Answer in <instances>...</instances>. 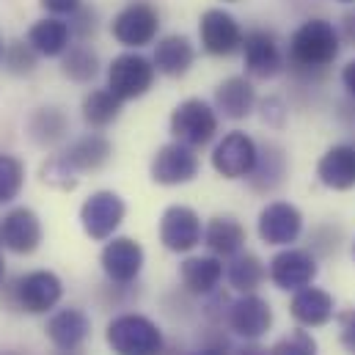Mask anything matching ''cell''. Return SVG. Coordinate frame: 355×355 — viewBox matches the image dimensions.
<instances>
[{
  "label": "cell",
  "mask_w": 355,
  "mask_h": 355,
  "mask_svg": "<svg viewBox=\"0 0 355 355\" xmlns=\"http://www.w3.org/2000/svg\"><path fill=\"white\" fill-rule=\"evenodd\" d=\"M339 50H342L339 28L331 19L311 17L292 33L286 47V64L297 80L317 83L328 75V69L339 58Z\"/></svg>",
  "instance_id": "1"
},
{
  "label": "cell",
  "mask_w": 355,
  "mask_h": 355,
  "mask_svg": "<svg viewBox=\"0 0 355 355\" xmlns=\"http://www.w3.org/2000/svg\"><path fill=\"white\" fill-rule=\"evenodd\" d=\"M105 342L113 355H163V331L144 314H119L107 322Z\"/></svg>",
  "instance_id": "2"
},
{
  "label": "cell",
  "mask_w": 355,
  "mask_h": 355,
  "mask_svg": "<svg viewBox=\"0 0 355 355\" xmlns=\"http://www.w3.org/2000/svg\"><path fill=\"white\" fill-rule=\"evenodd\" d=\"M171 135L184 146H207L218 135V110L204 99H184L171 113Z\"/></svg>",
  "instance_id": "3"
},
{
  "label": "cell",
  "mask_w": 355,
  "mask_h": 355,
  "mask_svg": "<svg viewBox=\"0 0 355 355\" xmlns=\"http://www.w3.org/2000/svg\"><path fill=\"white\" fill-rule=\"evenodd\" d=\"M155 61L144 58L141 53H121L107 67V89L121 102L138 99L155 86Z\"/></svg>",
  "instance_id": "4"
},
{
  "label": "cell",
  "mask_w": 355,
  "mask_h": 355,
  "mask_svg": "<svg viewBox=\"0 0 355 355\" xmlns=\"http://www.w3.org/2000/svg\"><path fill=\"white\" fill-rule=\"evenodd\" d=\"M127 215V204L113 190H96L80 207V226L91 240H110Z\"/></svg>",
  "instance_id": "5"
},
{
  "label": "cell",
  "mask_w": 355,
  "mask_h": 355,
  "mask_svg": "<svg viewBox=\"0 0 355 355\" xmlns=\"http://www.w3.org/2000/svg\"><path fill=\"white\" fill-rule=\"evenodd\" d=\"M157 31H160V14L149 3H130L110 22L113 39L130 50L152 44L157 39Z\"/></svg>",
  "instance_id": "6"
},
{
  "label": "cell",
  "mask_w": 355,
  "mask_h": 355,
  "mask_svg": "<svg viewBox=\"0 0 355 355\" xmlns=\"http://www.w3.org/2000/svg\"><path fill=\"white\" fill-rule=\"evenodd\" d=\"M259 157V146L251 135L234 130L218 141L212 149V168L223 179H245L251 177Z\"/></svg>",
  "instance_id": "7"
},
{
  "label": "cell",
  "mask_w": 355,
  "mask_h": 355,
  "mask_svg": "<svg viewBox=\"0 0 355 355\" xmlns=\"http://www.w3.org/2000/svg\"><path fill=\"white\" fill-rule=\"evenodd\" d=\"M198 36H201V47L209 55H234L237 50H243V28L240 22L223 11V8H207L198 19Z\"/></svg>",
  "instance_id": "8"
},
{
  "label": "cell",
  "mask_w": 355,
  "mask_h": 355,
  "mask_svg": "<svg viewBox=\"0 0 355 355\" xmlns=\"http://www.w3.org/2000/svg\"><path fill=\"white\" fill-rule=\"evenodd\" d=\"M152 182L166 184V187H177V184H187L198 177V157L193 152V146L184 144H166L157 149V155L152 157Z\"/></svg>",
  "instance_id": "9"
},
{
  "label": "cell",
  "mask_w": 355,
  "mask_h": 355,
  "mask_svg": "<svg viewBox=\"0 0 355 355\" xmlns=\"http://www.w3.org/2000/svg\"><path fill=\"white\" fill-rule=\"evenodd\" d=\"M317 272H320L317 257L311 251H303V248H289L286 245L270 262V281L284 292H297V289L314 284Z\"/></svg>",
  "instance_id": "10"
},
{
  "label": "cell",
  "mask_w": 355,
  "mask_h": 355,
  "mask_svg": "<svg viewBox=\"0 0 355 355\" xmlns=\"http://www.w3.org/2000/svg\"><path fill=\"white\" fill-rule=\"evenodd\" d=\"M204 237L201 229V218L196 209L184 207V204H174L163 212L160 218V243L174 251V254H187L193 251Z\"/></svg>",
  "instance_id": "11"
},
{
  "label": "cell",
  "mask_w": 355,
  "mask_h": 355,
  "mask_svg": "<svg viewBox=\"0 0 355 355\" xmlns=\"http://www.w3.org/2000/svg\"><path fill=\"white\" fill-rule=\"evenodd\" d=\"M14 292H17V303H19L22 311L44 314L53 306H58V300L64 295V284L50 270H33V272H28L17 281Z\"/></svg>",
  "instance_id": "12"
},
{
  "label": "cell",
  "mask_w": 355,
  "mask_h": 355,
  "mask_svg": "<svg viewBox=\"0 0 355 355\" xmlns=\"http://www.w3.org/2000/svg\"><path fill=\"white\" fill-rule=\"evenodd\" d=\"M257 229L267 245H292L303 234V215L289 201H270L259 212Z\"/></svg>",
  "instance_id": "13"
},
{
  "label": "cell",
  "mask_w": 355,
  "mask_h": 355,
  "mask_svg": "<svg viewBox=\"0 0 355 355\" xmlns=\"http://www.w3.org/2000/svg\"><path fill=\"white\" fill-rule=\"evenodd\" d=\"M243 58H245V72L259 80H270L284 69L281 44L270 31H248L243 36Z\"/></svg>",
  "instance_id": "14"
},
{
  "label": "cell",
  "mask_w": 355,
  "mask_h": 355,
  "mask_svg": "<svg viewBox=\"0 0 355 355\" xmlns=\"http://www.w3.org/2000/svg\"><path fill=\"white\" fill-rule=\"evenodd\" d=\"M144 248L132 237H110V243L102 248L99 265L113 284H132L144 270Z\"/></svg>",
  "instance_id": "15"
},
{
  "label": "cell",
  "mask_w": 355,
  "mask_h": 355,
  "mask_svg": "<svg viewBox=\"0 0 355 355\" xmlns=\"http://www.w3.org/2000/svg\"><path fill=\"white\" fill-rule=\"evenodd\" d=\"M42 220L33 209L28 207H17L8 215H3L0 220V243L19 257L33 254L42 245Z\"/></svg>",
  "instance_id": "16"
},
{
  "label": "cell",
  "mask_w": 355,
  "mask_h": 355,
  "mask_svg": "<svg viewBox=\"0 0 355 355\" xmlns=\"http://www.w3.org/2000/svg\"><path fill=\"white\" fill-rule=\"evenodd\" d=\"M229 328L248 339V342H257L259 336H265L267 331L272 328V309L265 297L248 292L243 295L240 300H234L229 306Z\"/></svg>",
  "instance_id": "17"
},
{
  "label": "cell",
  "mask_w": 355,
  "mask_h": 355,
  "mask_svg": "<svg viewBox=\"0 0 355 355\" xmlns=\"http://www.w3.org/2000/svg\"><path fill=\"white\" fill-rule=\"evenodd\" d=\"M334 309H336L334 295L320 289V286H311V284L297 289L292 303H289L292 320L297 325H303V328H322V325H328L334 320Z\"/></svg>",
  "instance_id": "18"
},
{
  "label": "cell",
  "mask_w": 355,
  "mask_h": 355,
  "mask_svg": "<svg viewBox=\"0 0 355 355\" xmlns=\"http://www.w3.org/2000/svg\"><path fill=\"white\" fill-rule=\"evenodd\" d=\"M47 339L61 350V353H75L91 334V320L80 309H61L47 320L44 328Z\"/></svg>",
  "instance_id": "19"
},
{
  "label": "cell",
  "mask_w": 355,
  "mask_h": 355,
  "mask_svg": "<svg viewBox=\"0 0 355 355\" xmlns=\"http://www.w3.org/2000/svg\"><path fill=\"white\" fill-rule=\"evenodd\" d=\"M317 179L328 190H353L355 187V144H336L331 146L320 163Z\"/></svg>",
  "instance_id": "20"
},
{
  "label": "cell",
  "mask_w": 355,
  "mask_h": 355,
  "mask_svg": "<svg viewBox=\"0 0 355 355\" xmlns=\"http://www.w3.org/2000/svg\"><path fill=\"white\" fill-rule=\"evenodd\" d=\"M254 105H257V91L251 86V80L243 78V75L226 78L215 89V110L223 119L240 121V119H245V116L254 113Z\"/></svg>",
  "instance_id": "21"
},
{
  "label": "cell",
  "mask_w": 355,
  "mask_h": 355,
  "mask_svg": "<svg viewBox=\"0 0 355 355\" xmlns=\"http://www.w3.org/2000/svg\"><path fill=\"white\" fill-rule=\"evenodd\" d=\"M155 69L166 78H182L190 72L193 61H196V47L187 36H166L155 44Z\"/></svg>",
  "instance_id": "22"
},
{
  "label": "cell",
  "mask_w": 355,
  "mask_h": 355,
  "mask_svg": "<svg viewBox=\"0 0 355 355\" xmlns=\"http://www.w3.org/2000/svg\"><path fill=\"white\" fill-rule=\"evenodd\" d=\"M113 155V146L105 135L99 132H89L83 138H75L67 152H64V160L78 171V174H86V171H99Z\"/></svg>",
  "instance_id": "23"
},
{
  "label": "cell",
  "mask_w": 355,
  "mask_h": 355,
  "mask_svg": "<svg viewBox=\"0 0 355 355\" xmlns=\"http://www.w3.org/2000/svg\"><path fill=\"white\" fill-rule=\"evenodd\" d=\"M67 135H69V119H67V113L61 107L44 105V107H36L28 116V138L36 146H42V149L55 146Z\"/></svg>",
  "instance_id": "24"
},
{
  "label": "cell",
  "mask_w": 355,
  "mask_h": 355,
  "mask_svg": "<svg viewBox=\"0 0 355 355\" xmlns=\"http://www.w3.org/2000/svg\"><path fill=\"white\" fill-rule=\"evenodd\" d=\"M179 275L190 295H212L223 278V262L218 257H190L182 262Z\"/></svg>",
  "instance_id": "25"
},
{
  "label": "cell",
  "mask_w": 355,
  "mask_h": 355,
  "mask_svg": "<svg viewBox=\"0 0 355 355\" xmlns=\"http://www.w3.org/2000/svg\"><path fill=\"white\" fill-rule=\"evenodd\" d=\"M69 39H72V28H69V22H64L58 17H44V19L33 22L28 31L31 47L47 58L64 55L69 50Z\"/></svg>",
  "instance_id": "26"
},
{
  "label": "cell",
  "mask_w": 355,
  "mask_h": 355,
  "mask_svg": "<svg viewBox=\"0 0 355 355\" xmlns=\"http://www.w3.org/2000/svg\"><path fill=\"white\" fill-rule=\"evenodd\" d=\"M204 243L215 257H234L245 245V229L237 218L218 215L204 229Z\"/></svg>",
  "instance_id": "27"
},
{
  "label": "cell",
  "mask_w": 355,
  "mask_h": 355,
  "mask_svg": "<svg viewBox=\"0 0 355 355\" xmlns=\"http://www.w3.org/2000/svg\"><path fill=\"white\" fill-rule=\"evenodd\" d=\"M248 179L257 193H272L286 179V152L278 144H262L257 166Z\"/></svg>",
  "instance_id": "28"
},
{
  "label": "cell",
  "mask_w": 355,
  "mask_h": 355,
  "mask_svg": "<svg viewBox=\"0 0 355 355\" xmlns=\"http://www.w3.org/2000/svg\"><path fill=\"white\" fill-rule=\"evenodd\" d=\"M226 278H229V284H232V289H237V292H257L259 286H262V281L267 278V270H265V262L257 257V254H234L232 257V262L226 267Z\"/></svg>",
  "instance_id": "29"
},
{
  "label": "cell",
  "mask_w": 355,
  "mask_h": 355,
  "mask_svg": "<svg viewBox=\"0 0 355 355\" xmlns=\"http://www.w3.org/2000/svg\"><path fill=\"white\" fill-rule=\"evenodd\" d=\"M121 113V99L110 89H96L86 94L83 99V121L91 130H105L110 127Z\"/></svg>",
  "instance_id": "30"
},
{
  "label": "cell",
  "mask_w": 355,
  "mask_h": 355,
  "mask_svg": "<svg viewBox=\"0 0 355 355\" xmlns=\"http://www.w3.org/2000/svg\"><path fill=\"white\" fill-rule=\"evenodd\" d=\"M61 72L75 80V83H91L99 72V58L96 53L91 50L89 44H75L64 53V61H61Z\"/></svg>",
  "instance_id": "31"
},
{
  "label": "cell",
  "mask_w": 355,
  "mask_h": 355,
  "mask_svg": "<svg viewBox=\"0 0 355 355\" xmlns=\"http://www.w3.org/2000/svg\"><path fill=\"white\" fill-rule=\"evenodd\" d=\"M22 184H25V166L11 155H0V204L14 201Z\"/></svg>",
  "instance_id": "32"
},
{
  "label": "cell",
  "mask_w": 355,
  "mask_h": 355,
  "mask_svg": "<svg viewBox=\"0 0 355 355\" xmlns=\"http://www.w3.org/2000/svg\"><path fill=\"white\" fill-rule=\"evenodd\" d=\"M42 182L50 184V187H55V190L69 193V190L78 187L80 177H78V171L64 160V155H55V157H50V160L42 166Z\"/></svg>",
  "instance_id": "33"
},
{
  "label": "cell",
  "mask_w": 355,
  "mask_h": 355,
  "mask_svg": "<svg viewBox=\"0 0 355 355\" xmlns=\"http://www.w3.org/2000/svg\"><path fill=\"white\" fill-rule=\"evenodd\" d=\"M39 53L31 47V42H11L3 53V67L11 75H31L36 69Z\"/></svg>",
  "instance_id": "34"
},
{
  "label": "cell",
  "mask_w": 355,
  "mask_h": 355,
  "mask_svg": "<svg viewBox=\"0 0 355 355\" xmlns=\"http://www.w3.org/2000/svg\"><path fill=\"white\" fill-rule=\"evenodd\" d=\"M270 355H317V342H314V336L309 331L297 328V331L286 334L284 339H278L272 345Z\"/></svg>",
  "instance_id": "35"
},
{
  "label": "cell",
  "mask_w": 355,
  "mask_h": 355,
  "mask_svg": "<svg viewBox=\"0 0 355 355\" xmlns=\"http://www.w3.org/2000/svg\"><path fill=\"white\" fill-rule=\"evenodd\" d=\"M339 243H342V229L339 226H317L311 232V254L314 257H331L339 251Z\"/></svg>",
  "instance_id": "36"
},
{
  "label": "cell",
  "mask_w": 355,
  "mask_h": 355,
  "mask_svg": "<svg viewBox=\"0 0 355 355\" xmlns=\"http://www.w3.org/2000/svg\"><path fill=\"white\" fill-rule=\"evenodd\" d=\"M72 33L80 36V39H89L96 33V11L89 8V6H80L75 14H72V22H69Z\"/></svg>",
  "instance_id": "37"
},
{
  "label": "cell",
  "mask_w": 355,
  "mask_h": 355,
  "mask_svg": "<svg viewBox=\"0 0 355 355\" xmlns=\"http://www.w3.org/2000/svg\"><path fill=\"white\" fill-rule=\"evenodd\" d=\"M339 342L350 355H355V309H345L339 317Z\"/></svg>",
  "instance_id": "38"
},
{
  "label": "cell",
  "mask_w": 355,
  "mask_h": 355,
  "mask_svg": "<svg viewBox=\"0 0 355 355\" xmlns=\"http://www.w3.org/2000/svg\"><path fill=\"white\" fill-rule=\"evenodd\" d=\"M286 105L278 99V96H267L265 102H262V121H265L267 127H284V121H286Z\"/></svg>",
  "instance_id": "39"
},
{
  "label": "cell",
  "mask_w": 355,
  "mask_h": 355,
  "mask_svg": "<svg viewBox=\"0 0 355 355\" xmlns=\"http://www.w3.org/2000/svg\"><path fill=\"white\" fill-rule=\"evenodd\" d=\"M42 3V8L44 11H50V14H55V17H64V14H75L80 6H83V0H39Z\"/></svg>",
  "instance_id": "40"
},
{
  "label": "cell",
  "mask_w": 355,
  "mask_h": 355,
  "mask_svg": "<svg viewBox=\"0 0 355 355\" xmlns=\"http://www.w3.org/2000/svg\"><path fill=\"white\" fill-rule=\"evenodd\" d=\"M339 36H342V42H347V44H353V47H355V8H353V11H347V14L342 17Z\"/></svg>",
  "instance_id": "41"
},
{
  "label": "cell",
  "mask_w": 355,
  "mask_h": 355,
  "mask_svg": "<svg viewBox=\"0 0 355 355\" xmlns=\"http://www.w3.org/2000/svg\"><path fill=\"white\" fill-rule=\"evenodd\" d=\"M342 86H345L347 94L355 99V58L353 61H347V64H345V69H342Z\"/></svg>",
  "instance_id": "42"
},
{
  "label": "cell",
  "mask_w": 355,
  "mask_h": 355,
  "mask_svg": "<svg viewBox=\"0 0 355 355\" xmlns=\"http://www.w3.org/2000/svg\"><path fill=\"white\" fill-rule=\"evenodd\" d=\"M237 355H270V350H265L262 345H257V342H251V345H243Z\"/></svg>",
  "instance_id": "43"
},
{
  "label": "cell",
  "mask_w": 355,
  "mask_h": 355,
  "mask_svg": "<svg viewBox=\"0 0 355 355\" xmlns=\"http://www.w3.org/2000/svg\"><path fill=\"white\" fill-rule=\"evenodd\" d=\"M190 355H226V350L220 345H212V347H201V350H196V353Z\"/></svg>",
  "instance_id": "44"
},
{
  "label": "cell",
  "mask_w": 355,
  "mask_h": 355,
  "mask_svg": "<svg viewBox=\"0 0 355 355\" xmlns=\"http://www.w3.org/2000/svg\"><path fill=\"white\" fill-rule=\"evenodd\" d=\"M3 275H6V265H3V257H0V281H3Z\"/></svg>",
  "instance_id": "45"
},
{
  "label": "cell",
  "mask_w": 355,
  "mask_h": 355,
  "mask_svg": "<svg viewBox=\"0 0 355 355\" xmlns=\"http://www.w3.org/2000/svg\"><path fill=\"white\" fill-rule=\"evenodd\" d=\"M3 53H6V47H3V42H0V61H3Z\"/></svg>",
  "instance_id": "46"
},
{
  "label": "cell",
  "mask_w": 355,
  "mask_h": 355,
  "mask_svg": "<svg viewBox=\"0 0 355 355\" xmlns=\"http://www.w3.org/2000/svg\"><path fill=\"white\" fill-rule=\"evenodd\" d=\"M339 3H355V0H339Z\"/></svg>",
  "instance_id": "47"
},
{
  "label": "cell",
  "mask_w": 355,
  "mask_h": 355,
  "mask_svg": "<svg viewBox=\"0 0 355 355\" xmlns=\"http://www.w3.org/2000/svg\"><path fill=\"white\" fill-rule=\"evenodd\" d=\"M353 262H355V243H353Z\"/></svg>",
  "instance_id": "48"
},
{
  "label": "cell",
  "mask_w": 355,
  "mask_h": 355,
  "mask_svg": "<svg viewBox=\"0 0 355 355\" xmlns=\"http://www.w3.org/2000/svg\"><path fill=\"white\" fill-rule=\"evenodd\" d=\"M223 3H237V0H223Z\"/></svg>",
  "instance_id": "49"
}]
</instances>
